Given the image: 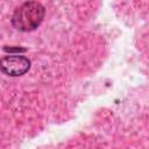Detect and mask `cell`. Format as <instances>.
Segmentation results:
<instances>
[{"label": "cell", "instance_id": "obj_1", "mask_svg": "<svg viewBox=\"0 0 149 149\" xmlns=\"http://www.w3.org/2000/svg\"><path fill=\"white\" fill-rule=\"evenodd\" d=\"M44 13V7L40 2L28 1L15 9L12 16V23L17 30L30 31L41 24Z\"/></svg>", "mask_w": 149, "mask_h": 149}, {"label": "cell", "instance_id": "obj_2", "mask_svg": "<svg viewBox=\"0 0 149 149\" xmlns=\"http://www.w3.org/2000/svg\"><path fill=\"white\" fill-rule=\"evenodd\" d=\"M0 68L1 71L7 76L17 77L29 70L30 61L22 55H9L1 58Z\"/></svg>", "mask_w": 149, "mask_h": 149}]
</instances>
